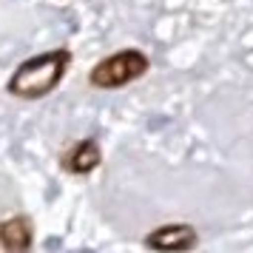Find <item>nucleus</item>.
Segmentation results:
<instances>
[{
	"mask_svg": "<svg viewBox=\"0 0 253 253\" xmlns=\"http://www.w3.org/2000/svg\"><path fill=\"white\" fill-rule=\"evenodd\" d=\"M0 242H3L6 251H12V253L29 251V248H32V228H29V222H26L23 216L6 219V222L0 225Z\"/></svg>",
	"mask_w": 253,
	"mask_h": 253,
	"instance_id": "nucleus-4",
	"label": "nucleus"
},
{
	"mask_svg": "<svg viewBox=\"0 0 253 253\" xmlns=\"http://www.w3.org/2000/svg\"><path fill=\"white\" fill-rule=\"evenodd\" d=\"M148 71V57L137 51V48H126L114 57H105L103 63H97L91 71V85L97 88H120L126 83L137 80Z\"/></svg>",
	"mask_w": 253,
	"mask_h": 253,
	"instance_id": "nucleus-2",
	"label": "nucleus"
},
{
	"mask_svg": "<svg viewBox=\"0 0 253 253\" xmlns=\"http://www.w3.org/2000/svg\"><path fill=\"white\" fill-rule=\"evenodd\" d=\"M69 63H71L69 48H54V51H46V54L29 57L9 77V91L14 97H23V100H40L60 85Z\"/></svg>",
	"mask_w": 253,
	"mask_h": 253,
	"instance_id": "nucleus-1",
	"label": "nucleus"
},
{
	"mask_svg": "<svg viewBox=\"0 0 253 253\" xmlns=\"http://www.w3.org/2000/svg\"><path fill=\"white\" fill-rule=\"evenodd\" d=\"M63 165H66L71 173H88V171H94V168L100 165V148H97V142H94V139H83L80 145L66 157Z\"/></svg>",
	"mask_w": 253,
	"mask_h": 253,
	"instance_id": "nucleus-5",
	"label": "nucleus"
},
{
	"mask_svg": "<svg viewBox=\"0 0 253 253\" xmlns=\"http://www.w3.org/2000/svg\"><path fill=\"white\" fill-rule=\"evenodd\" d=\"M196 242L199 236L191 225H165L145 236V245L154 251H191L196 248Z\"/></svg>",
	"mask_w": 253,
	"mask_h": 253,
	"instance_id": "nucleus-3",
	"label": "nucleus"
}]
</instances>
